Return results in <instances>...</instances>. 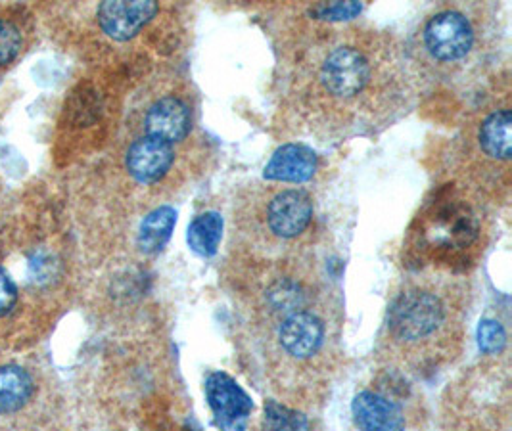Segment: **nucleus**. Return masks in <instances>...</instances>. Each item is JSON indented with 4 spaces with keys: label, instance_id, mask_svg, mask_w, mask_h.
<instances>
[{
    "label": "nucleus",
    "instance_id": "f8f14e48",
    "mask_svg": "<svg viewBox=\"0 0 512 431\" xmlns=\"http://www.w3.org/2000/svg\"><path fill=\"white\" fill-rule=\"evenodd\" d=\"M319 167L321 161L313 148L302 142H288L282 144L265 165L263 181L302 186L313 181Z\"/></svg>",
    "mask_w": 512,
    "mask_h": 431
},
{
    "label": "nucleus",
    "instance_id": "6e6552de",
    "mask_svg": "<svg viewBox=\"0 0 512 431\" xmlns=\"http://www.w3.org/2000/svg\"><path fill=\"white\" fill-rule=\"evenodd\" d=\"M409 378L384 370L373 386L361 389L351 403V416L359 431H405L409 426L411 389Z\"/></svg>",
    "mask_w": 512,
    "mask_h": 431
},
{
    "label": "nucleus",
    "instance_id": "4468645a",
    "mask_svg": "<svg viewBox=\"0 0 512 431\" xmlns=\"http://www.w3.org/2000/svg\"><path fill=\"white\" fill-rule=\"evenodd\" d=\"M223 228H225V221L217 211H204L196 215L188 225V248L198 257L210 259L219 251L221 240H223Z\"/></svg>",
    "mask_w": 512,
    "mask_h": 431
},
{
    "label": "nucleus",
    "instance_id": "dca6fc26",
    "mask_svg": "<svg viewBox=\"0 0 512 431\" xmlns=\"http://www.w3.org/2000/svg\"><path fill=\"white\" fill-rule=\"evenodd\" d=\"M263 431H311V424L302 410L267 399L263 409Z\"/></svg>",
    "mask_w": 512,
    "mask_h": 431
},
{
    "label": "nucleus",
    "instance_id": "7ed1b4c3",
    "mask_svg": "<svg viewBox=\"0 0 512 431\" xmlns=\"http://www.w3.org/2000/svg\"><path fill=\"white\" fill-rule=\"evenodd\" d=\"M470 290L463 276L424 269L401 278L378 332L376 359L405 378L457 361L465 347Z\"/></svg>",
    "mask_w": 512,
    "mask_h": 431
},
{
    "label": "nucleus",
    "instance_id": "9d476101",
    "mask_svg": "<svg viewBox=\"0 0 512 431\" xmlns=\"http://www.w3.org/2000/svg\"><path fill=\"white\" fill-rule=\"evenodd\" d=\"M206 401L213 414V422L221 431H244L254 412L252 397L236 384L227 372L215 370L208 374Z\"/></svg>",
    "mask_w": 512,
    "mask_h": 431
},
{
    "label": "nucleus",
    "instance_id": "423d86ee",
    "mask_svg": "<svg viewBox=\"0 0 512 431\" xmlns=\"http://www.w3.org/2000/svg\"><path fill=\"white\" fill-rule=\"evenodd\" d=\"M459 179L472 194L509 198L512 184V106L509 92L470 119L459 140Z\"/></svg>",
    "mask_w": 512,
    "mask_h": 431
},
{
    "label": "nucleus",
    "instance_id": "ddd939ff",
    "mask_svg": "<svg viewBox=\"0 0 512 431\" xmlns=\"http://www.w3.org/2000/svg\"><path fill=\"white\" fill-rule=\"evenodd\" d=\"M177 225V211L171 205L154 207L140 223L137 244L144 255H154L165 248L173 228Z\"/></svg>",
    "mask_w": 512,
    "mask_h": 431
},
{
    "label": "nucleus",
    "instance_id": "f257e3e1",
    "mask_svg": "<svg viewBox=\"0 0 512 431\" xmlns=\"http://www.w3.org/2000/svg\"><path fill=\"white\" fill-rule=\"evenodd\" d=\"M422 85L390 31L332 25L296 56L282 108L296 129L325 144L376 137L411 114Z\"/></svg>",
    "mask_w": 512,
    "mask_h": 431
},
{
    "label": "nucleus",
    "instance_id": "a211bd4d",
    "mask_svg": "<svg viewBox=\"0 0 512 431\" xmlns=\"http://www.w3.org/2000/svg\"><path fill=\"white\" fill-rule=\"evenodd\" d=\"M22 48V33L14 23L0 20V66L10 64Z\"/></svg>",
    "mask_w": 512,
    "mask_h": 431
},
{
    "label": "nucleus",
    "instance_id": "20e7f679",
    "mask_svg": "<svg viewBox=\"0 0 512 431\" xmlns=\"http://www.w3.org/2000/svg\"><path fill=\"white\" fill-rule=\"evenodd\" d=\"M503 46L493 4L447 2L432 8L405 41L422 89H468L488 75Z\"/></svg>",
    "mask_w": 512,
    "mask_h": 431
},
{
    "label": "nucleus",
    "instance_id": "f3484780",
    "mask_svg": "<svg viewBox=\"0 0 512 431\" xmlns=\"http://www.w3.org/2000/svg\"><path fill=\"white\" fill-rule=\"evenodd\" d=\"M507 330L495 318H484L478 326V345L484 355H501L507 349Z\"/></svg>",
    "mask_w": 512,
    "mask_h": 431
},
{
    "label": "nucleus",
    "instance_id": "0eeeda50",
    "mask_svg": "<svg viewBox=\"0 0 512 431\" xmlns=\"http://www.w3.org/2000/svg\"><path fill=\"white\" fill-rule=\"evenodd\" d=\"M135 137L156 138L179 148L196 150L198 102L187 81L177 75L162 79L140 106Z\"/></svg>",
    "mask_w": 512,
    "mask_h": 431
},
{
    "label": "nucleus",
    "instance_id": "2eb2a0df",
    "mask_svg": "<svg viewBox=\"0 0 512 431\" xmlns=\"http://www.w3.org/2000/svg\"><path fill=\"white\" fill-rule=\"evenodd\" d=\"M33 395V380L20 366L0 368V414L24 409Z\"/></svg>",
    "mask_w": 512,
    "mask_h": 431
},
{
    "label": "nucleus",
    "instance_id": "39448f33",
    "mask_svg": "<svg viewBox=\"0 0 512 431\" xmlns=\"http://www.w3.org/2000/svg\"><path fill=\"white\" fill-rule=\"evenodd\" d=\"M315 217L313 196L303 186L254 181L233 204V242L248 259L273 261L303 253Z\"/></svg>",
    "mask_w": 512,
    "mask_h": 431
},
{
    "label": "nucleus",
    "instance_id": "6ab92c4d",
    "mask_svg": "<svg viewBox=\"0 0 512 431\" xmlns=\"http://www.w3.org/2000/svg\"><path fill=\"white\" fill-rule=\"evenodd\" d=\"M18 299V290L10 276L0 269V317H6Z\"/></svg>",
    "mask_w": 512,
    "mask_h": 431
},
{
    "label": "nucleus",
    "instance_id": "f03ea898",
    "mask_svg": "<svg viewBox=\"0 0 512 431\" xmlns=\"http://www.w3.org/2000/svg\"><path fill=\"white\" fill-rule=\"evenodd\" d=\"M248 263L236 297L257 372L275 401L313 407L342 359L340 294L305 253Z\"/></svg>",
    "mask_w": 512,
    "mask_h": 431
},
{
    "label": "nucleus",
    "instance_id": "1a4fd4ad",
    "mask_svg": "<svg viewBox=\"0 0 512 431\" xmlns=\"http://www.w3.org/2000/svg\"><path fill=\"white\" fill-rule=\"evenodd\" d=\"M190 154L194 150L156 138L133 137L123 163L125 171L140 186H169V190L185 179Z\"/></svg>",
    "mask_w": 512,
    "mask_h": 431
},
{
    "label": "nucleus",
    "instance_id": "9b49d317",
    "mask_svg": "<svg viewBox=\"0 0 512 431\" xmlns=\"http://www.w3.org/2000/svg\"><path fill=\"white\" fill-rule=\"evenodd\" d=\"M160 12H162V4L152 0L102 2L96 10V20L108 39L116 43H127L139 37L148 25H152L160 16Z\"/></svg>",
    "mask_w": 512,
    "mask_h": 431
}]
</instances>
